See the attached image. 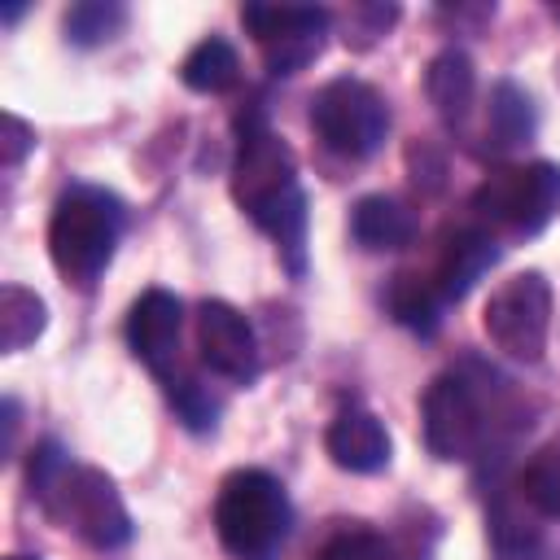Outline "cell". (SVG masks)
I'll return each instance as SVG.
<instances>
[{"label":"cell","instance_id":"obj_1","mask_svg":"<svg viewBox=\"0 0 560 560\" xmlns=\"http://www.w3.org/2000/svg\"><path fill=\"white\" fill-rule=\"evenodd\" d=\"M236 127L241 136H236V158H232V197L289 254V267L302 271L306 197L298 184L293 149L262 122V114H249Z\"/></svg>","mask_w":560,"mask_h":560},{"label":"cell","instance_id":"obj_2","mask_svg":"<svg viewBox=\"0 0 560 560\" xmlns=\"http://www.w3.org/2000/svg\"><path fill=\"white\" fill-rule=\"evenodd\" d=\"M118 236H122V206L114 192L79 184L57 197L48 219V254L70 284L92 289L109 267Z\"/></svg>","mask_w":560,"mask_h":560},{"label":"cell","instance_id":"obj_3","mask_svg":"<svg viewBox=\"0 0 560 560\" xmlns=\"http://www.w3.org/2000/svg\"><path fill=\"white\" fill-rule=\"evenodd\" d=\"M214 529L232 556H241V560L267 556L289 529L284 486L262 468L228 472L214 494Z\"/></svg>","mask_w":560,"mask_h":560},{"label":"cell","instance_id":"obj_4","mask_svg":"<svg viewBox=\"0 0 560 560\" xmlns=\"http://www.w3.org/2000/svg\"><path fill=\"white\" fill-rule=\"evenodd\" d=\"M311 127L324 140V149L359 162L381 149V140L389 131V109L372 83L341 74V79H328L311 96Z\"/></svg>","mask_w":560,"mask_h":560},{"label":"cell","instance_id":"obj_5","mask_svg":"<svg viewBox=\"0 0 560 560\" xmlns=\"http://www.w3.org/2000/svg\"><path fill=\"white\" fill-rule=\"evenodd\" d=\"M472 210L503 232H538L560 210V166L556 162H529V166H499L490 171L477 192Z\"/></svg>","mask_w":560,"mask_h":560},{"label":"cell","instance_id":"obj_6","mask_svg":"<svg viewBox=\"0 0 560 560\" xmlns=\"http://www.w3.org/2000/svg\"><path fill=\"white\" fill-rule=\"evenodd\" d=\"M481 328L494 341V350H503L508 359L521 363H538L547 350V332H551V284L542 271H516L508 276L486 311H481Z\"/></svg>","mask_w":560,"mask_h":560},{"label":"cell","instance_id":"obj_7","mask_svg":"<svg viewBox=\"0 0 560 560\" xmlns=\"http://www.w3.org/2000/svg\"><path fill=\"white\" fill-rule=\"evenodd\" d=\"M420 416H424V446L446 464L472 459L486 446V433H490L486 407H481L472 381H464L459 372H442L424 389Z\"/></svg>","mask_w":560,"mask_h":560},{"label":"cell","instance_id":"obj_8","mask_svg":"<svg viewBox=\"0 0 560 560\" xmlns=\"http://www.w3.org/2000/svg\"><path fill=\"white\" fill-rule=\"evenodd\" d=\"M48 516H57L66 529H74L83 542L101 551L122 547L131 538V516L122 508V494L101 468H70Z\"/></svg>","mask_w":560,"mask_h":560},{"label":"cell","instance_id":"obj_9","mask_svg":"<svg viewBox=\"0 0 560 560\" xmlns=\"http://www.w3.org/2000/svg\"><path fill=\"white\" fill-rule=\"evenodd\" d=\"M241 22L258 39L271 74H298L319 57L328 13L315 4H245Z\"/></svg>","mask_w":560,"mask_h":560},{"label":"cell","instance_id":"obj_10","mask_svg":"<svg viewBox=\"0 0 560 560\" xmlns=\"http://www.w3.org/2000/svg\"><path fill=\"white\" fill-rule=\"evenodd\" d=\"M197 350L201 363L223 381L245 385L258 376V337L249 319L223 298H206L197 306Z\"/></svg>","mask_w":560,"mask_h":560},{"label":"cell","instance_id":"obj_11","mask_svg":"<svg viewBox=\"0 0 560 560\" xmlns=\"http://www.w3.org/2000/svg\"><path fill=\"white\" fill-rule=\"evenodd\" d=\"M179 328H184V306L175 293L166 289H149L136 298L131 315H127V346L131 354L158 372L162 381H171L175 372V350H179Z\"/></svg>","mask_w":560,"mask_h":560},{"label":"cell","instance_id":"obj_12","mask_svg":"<svg viewBox=\"0 0 560 560\" xmlns=\"http://www.w3.org/2000/svg\"><path fill=\"white\" fill-rule=\"evenodd\" d=\"M324 446H328L332 464L346 468V472H381V468L389 464V433H385V424H381L372 411H363V407H346V411L328 424Z\"/></svg>","mask_w":560,"mask_h":560},{"label":"cell","instance_id":"obj_13","mask_svg":"<svg viewBox=\"0 0 560 560\" xmlns=\"http://www.w3.org/2000/svg\"><path fill=\"white\" fill-rule=\"evenodd\" d=\"M494 258H499V245H494V236L486 228H459V232H451L446 245H442L438 271H433L438 293L446 302H459L494 267Z\"/></svg>","mask_w":560,"mask_h":560},{"label":"cell","instance_id":"obj_14","mask_svg":"<svg viewBox=\"0 0 560 560\" xmlns=\"http://www.w3.org/2000/svg\"><path fill=\"white\" fill-rule=\"evenodd\" d=\"M350 236L372 249V254H385V249H402L411 245L416 236V214L398 201V197H385V192H372V197H359L354 210H350Z\"/></svg>","mask_w":560,"mask_h":560},{"label":"cell","instance_id":"obj_15","mask_svg":"<svg viewBox=\"0 0 560 560\" xmlns=\"http://www.w3.org/2000/svg\"><path fill=\"white\" fill-rule=\"evenodd\" d=\"M424 92H429V101H433V109L442 114L446 127H464V118L472 114V101H477V74H472L468 52H459V48L438 52L429 61Z\"/></svg>","mask_w":560,"mask_h":560},{"label":"cell","instance_id":"obj_16","mask_svg":"<svg viewBox=\"0 0 560 560\" xmlns=\"http://www.w3.org/2000/svg\"><path fill=\"white\" fill-rule=\"evenodd\" d=\"M442 302H446V298L438 293V280H433V276H420V271H398V276L389 280V289H385L389 315H394L402 328L420 332V337L438 332Z\"/></svg>","mask_w":560,"mask_h":560},{"label":"cell","instance_id":"obj_17","mask_svg":"<svg viewBox=\"0 0 560 560\" xmlns=\"http://www.w3.org/2000/svg\"><path fill=\"white\" fill-rule=\"evenodd\" d=\"M486 127L494 136L499 149H516V144H529L534 140V127H538V109H534V96L512 83V79H499L494 92H490V114H486Z\"/></svg>","mask_w":560,"mask_h":560},{"label":"cell","instance_id":"obj_18","mask_svg":"<svg viewBox=\"0 0 560 560\" xmlns=\"http://www.w3.org/2000/svg\"><path fill=\"white\" fill-rule=\"evenodd\" d=\"M179 79H184V88H192V92H201V96L232 92L236 79H241V57H236V48H232L228 39L210 35V39H201V44L184 57Z\"/></svg>","mask_w":560,"mask_h":560},{"label":"cell","instance_id":"obj_19","mask_svg":"<svg viewBox=\"0 0 560 560\" xmlns=\"http://www.w3.org/2000/svg\"><path fill=\"white\" fill-rule=\"evenodd\" d=\"M48 328V306L39 293L22 289V284H4L0 289V350L18 354L31 341H39V332Z\"/></svg>","mask_w":560,"mask_h":560},{"label":"cell","instance_id":"obj_20","mask_svg":"<svg viewBox=\"0 0 560 560\" xmlns=\"http://www.w3.org/2000/svg\"><path fill=\"white\" fill-rule=\"evenodd\" d=\"M516 494H521L538 516L560 521V438L542 442V446L525 459V468H521V477H516Z\"/></svg>","mask_w":560,"mask_h":560},{"label":"cell","instance_id":"obj_21","mask_svg":"<svg viewBox=\"0 0 560 560\" xmlns=\"http://www.w3.org/2000/svg\"><path fill=\"white\" fill-rule=\"evenodd\" d=\"M122 22H127L122 4H114V0H83V4L66 9V39L79 44V48H92V44L114 39Z\"/></svg>","mask_w":560,"mask_h":560},{"label":"cell","instance_id":"obj_22","mask_svg":"<svg viewBox=\"0 0 560 560\" xmlns=\"http://www.w3.org/2000/svg\"><path fill=\"white\" fill-rule=\"evenodd\" d=\"M70 468H74V464H70V455H66L57 442H39V446L31 451L26 477H31V494L44 503V512H52V503H57V494H61Z\"/></svg>","mask_w":560,"mask_h":560},{"label":"cell","instance_id":"obj_23","mask_svg":"<svg viewBox=\"0 0 560 560\" xmlns=\"http://www.w3.org/2000/svg\"><path fill=\"white\" fill-rule=\"evenodd\" d=\"M315 560H385V542L372 529H341L319 547Z\"/></svg>","mask_w":560,"mask_h":560},{"label":"cell","instance_id":"obj_24","mask_svg":"<svg viewBox=\"0 0 560 560\" xmlns=\"http://www.w3.org/2000/svg\"><path fill=\"white\" fill-rule=\"evenodd\" d=\"M31 149H35V127L22 122L18 114H4L0 118V166L13 171Z\"/></svg>","mask_w":560,"mask_h":560},{"label":"cell","instance_id":"obj_25","mask_svg":"<svg viewBox=\"0 0 560 560\" xmlns=\"http://www.w3.org/2000/svg\"><path fill=\"white\" fill-rule=\"evenodd\" d=\"M13 438H18V402L4 398V455L13 451Z\"/></svg>","mask_w":560,"mask_h":560},{"label":"cell","instance_id":"obj_26","mask_svg":"<svg viewBox=\"0 0 560 560\" xmlns=\"http://www.w3.org/2000/svg\"><path fill=\"white\" fill-rule=\"evenodd\" d=\"M4 560H39V556H22V551H18V556H4Z\"/></svg>","mask_w":560,"mask_h":560},{"label":"cell","instance_id":"obj_27","mask_svg":"<svg viewBox=\"0 0 560 560\" xmlns=\"http://www.w3.org/2000/svg\"><path fill=\"white\" fill-rule=\"evenodd\" d=\"M556 83H560V57H556Z\"/></svg>","mask_w":560,"mask_h":560},{"label":"cell","instance_id":"obj_28","mask_svg":"<svg viewBox=\"0 0 560 560\" xmlns=\"http://www.w3.org/2000/svg\"><path fill=\"white\" fill-rule=\"evenodd\" d=\"M556 13H560V9H556Z\"/></svg>","mask_w":560,"mask_h":560}]
</instances>
